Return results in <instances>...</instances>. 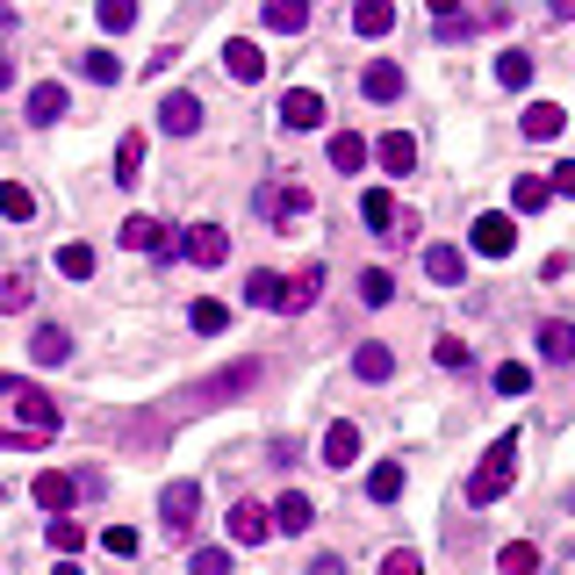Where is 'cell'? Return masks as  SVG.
I'll return each mask as SVG.
<instances>
[{
	"mask_svg": "<svg viewBox=\"0 0 575 575\" xmlns=\"http://www.w3.org/2000/svg\"><path fill=\"white\" fill-rule=\"evenodd\" d=\"M511 475H518V432H504V439L482 454V468L468 475V504H496V496L511 489Z\"/></svg>",
	"mask_w": 575,
	"mask_h": 575,
	"instance_id": "cell-1",
	"label": "cell"
},
{
	"mask_svg": "<svg viewBox=\"0 0 575 575\" xmlns=\"http://www.w3.org/2000/svg\"><path fill=\"white\" fill-rule=\"evenodd\" d=\"M360 216H367V230H374V238H418V216L403 209L388 188H367L360 194Z\"/></svg>",
	"mask_w": 575,
	"mask_h": 575,
	"instance_id": "cell-2",
	"label": "cell"
},
{
	"mask_svg": "<svg viewBox=\"0 0 575 575\" xmlns=\"http://www.w3.org/2000/svg\"><path fill=\"white\" fill-rule=\"evenodd\" d=\"M468 244L482 252V260H511V252H518V224L496 216V209H482V216H475V230H468Z\"/></svg>",
	"mask_w": 575,
	"mask_h": 575,
	"instance_id": "cell-3",
	"label": "cell"
},
{
	"mask_svg": "<svg viewBox=\"0 0 575 575\" xmlns=\"http://www.w3.org/2000/svg\"><path fill=\"white\" fill-rule=\"evenodd\" d=\"M180 260H188V266H224V260H230V230H224V224L180 230Z\"/></svg>",
	"mask_w": 575,
	"mask_h": 575,
	"instance_id": "cell-4",
	"label": "cell"
},
{
	"mask_svg": "<svg viewBox=\"0 0 575 575\" xmlns=\"http://www.w3.org/2000/svg\"><path fill=\"white\" fill-rule=\"evenodd\" d=\"M122 244H130V252H152V260H173L180 252V238L158 224V216H122Z\"/></svg>",
	"mask_w": 575,
	"mask_h": 575,
	"instance_id": "cell-5",
	"label": "cell"
},
{
	"mask_svg": "<svg viewBox=\"0 0 575 575\" xmlns=\"http://www.w3.org/2000/svg\"><path fill=\"white\" fill-rule=\"evenodd\" d=\"M158 518H166V532H194V518H202V482H166Z\"/></svg>",
	"mask_w": 575,
	"mask_h": 575,
	"instance_id": "cell-6",
	"label": "cell"
},
{
	"mask_svg": "<svg viewBox=\"0 0 575 575\" xmlns=\"http://www.w3.org/2000/svg\"><path fill=\"white\" fill-rule=\"evenodd\" d=\"M224 525H230V540H238V547H260L266 532H274V511H266V504H252V496H238Z\"/></svg>",
	"mask_w": 575,
	"mask_h": 575,
	"instance_id": "cell-7",
	"label": "cell"
},
{
	"mask_svg": "<svg viewBox=\"0 0 575 575\" xmlns=\"http://www.w3.org/2000/svg\"><path fill=\"white\" fill-rule=\"evenodd\" d=\"M15 418H22L29 439H51L58 432V403L44 396V388H15Z\"/></svg>",
	"mask_w": 575,
	"mask_h": 575,
	"instance_id": "cell-8",
	"label": "cell"
},
{
	"mask_svg": "<svg viewBox=\"0 0 575 575\" xmlns=\"http://www.w3.org/2000/svg\"><path fill=\"white\" fill-rule=\"evenodd\" d=\"M224 72L238 80V87H252V80H266V51L252 44V36H230L224 44Z\"/></svg>",
	"mask_w": 575,
	"mask_h": 575,
	"instance_id": "cell-9",
	"label": "cell"
},
{
	"mask_svg": "<svg viewBox=\"0 0 575 575\" xmlns=\"http://www.w3.org/2000/svg\"><path fill=\"white\" fill-rule=\"evenodd\" d=\"M302 209H310V188H296V180L260 188V216H274V224H302Z\"/></svg>",
	"mask_w": 575,
	"mask_h": 575,
	"instance_id": "cell-10",
	"label": "cell"
},
{
	"mask_svg": "<svg viewBox=\"0 0 575 575\" xmlns=\"http://www.w3.org/2000/svg\"><path fill=\"white\" fill-rule=\"evenodd\" d=\"M158 130H166V137H194V130H202V101H194V94H166V101H158Z\"/></svg>",
	"mask_w": 575,
	"mask_h": 575,
	"instance_id": "cell-11",
	"label": "cell"
},
{
	"mask_svg": "<svg viewBox=\"0 0 575 575\" xmlns=\"http://www.w3.org/2000/svg\"><path fill=\"white\" fill-rule=\"evenodd\" d=\"M424 280H432V288H460V280H468L460 244H424Z\"/></svg>",
	"mask_w": 575,
	"mask_h": 575,
	"instance_id": "cell-12",
	"label": "cell"
},
{
	"mask_svg": "<svg viewBox=\"0 0 575 575\" xmlns=\"http://www.w3.org/2000/svg\"><path fill=\"white\" fill-rule=\"evenodd\" d=\"M280 130H324V94H310V87L280 94Z\"/></svg>",
	"mask_w": 575,
	"mask_h": 575,
	"instance_id": "cell-13",
	"label": "cell"
},
{
	"mask_svg": "<svg viewBox=\"0 0 575 575\" xmlns=\"http://www.w3.org/2000/svg\"><path fill=\"white\" fill-rule=\"evenodd\" d=\"M29 496H36V511L65 518V511H72V496H80V482H72V475H36V482H29Z\"/></svg>",
	"mask_w": 575,
	"mask_h": 575,
	"instance_id": "cell-14",
	"label": "cell"
},
{
	"mask_svg": "<svg viewBox=\"0 0 575 575\" xmlns=\"http://www.w3.org/2000/svg\"><path fill=\"white\" fill-rule=\"evenodd\" d=\"M29 360L65 367L72 360V332H65V324H36V332H29Z\"/></svg>",
	"mask_w": 575,
	"mask_h": 575,
	"instance_id": "cell-15",
	"label": "cell"
},
{
	"mask_svg": "<svg viewBox=\"0 0 575 575\" xmlns=\"http://www.w3.org/2000/svg\"><path fill=\"white\" fill-rule=\"evenodd\" d=\"M367 152L382 158V173H410V166H418V137H410V130H388V137L367 144Z\"/></svg>",
	"mask_w": 575,
	"mask_h": 575,
	"instance_id": "cell-16",
	"label": "cell"
},
{
	"mask_svg": "<svg viewBox=\"0 0 575 575\" xmlns=\"http://www.w3.org/2000/svg\"><path fill=\"white\" fill-rule=\"evenodd\" d=\"M360 94H367V101H403V65L374 58V65L360 72Z\"/></svg>",
	"mask_w": 575,
	"mask_h": 575,
	"instance_id": "cell-17",
	"label": "cell"
},
{
	"mask_svg": "<svg viewBox=\"0 0 575 575\" xmlns=\"http://www.w3.org/2000/svg\"><path fill=\"white\" fill-rule=\"evenodd\" d=\"M352 460H360V424L338 418L332 432H324V468H352Z\"/></svg>",
	"mask_w": 575,
	"mask_h": 575,
	"instance_id": "cell-18",
	"label": "cell"
},
{
	"mask_svg": "<svg viewBox=\"0 0 575 575\" xmlns=\"http://www.w3.org/2000/svg\"><path fill=\"white\" fill-rule=\"evenodd\" d=\"M310 525H316V504L302 496V489H288V496L274 504V532H310Z\"/></svg>",
	"mask_w": 575,
	"mask_h": 575,
	"instance_id": "cell-19",
	"label": "cell"
},
{
	"mask_svg": "<svg viewBox=\"0 0 575 575\" xmlns=\"http://www.w3.org/2000/svg\"><path fill=\"white\" fill-rule=\"evenodd\" d=\"M352 29L360 36H388L396 29V0H352Z\"/></svg>",
	"mask_w": 575,
	"mask_h": 575,
	"instance_id": "cell-20",
	"label": "cell"
},
{
	"mask_svg": "<svg viewBox=\"0 0 575 575\" xmlns=\"http://www.w3.org/2000/svg\"><path fill=\"white\" fill-rule=\"evenodd\" d=\"M561 130H568V116H561V101H532V108H525V137H532V144L561 137Z\"/></svg>",
	"mask_w": 575,
	"mask_h": 575,
	"instance_id": "cell-21",
	"label": "cell"
},
{
	"mask_svg": "<svg viewBox=\"0 0 575 575\" xmlns=\"http://www.w3.org/2000/svg\"><path fill=\"white\" fill-rule=\"evenodd\" d=\"M547 202H554V188H547L540 173H518V180H511V209H518V216L547 209Z\"/></svg>",
	"mask_w": 575,
	"mask_h": 575,
	"instance_id": "cell-22",
	"label": "cell"
},
{
	"mask_svg": "<svg viewBox=\"0 0 575 575\" xmlns=\"http://www.w3.org/2000/svg\"><path fill=\"white\" fill-rule=\"evenodd\" d=\"M137 180H144V137L130 130V137L116 144V188H137Z\"/></svg>",
	"mask_w": 575,
	"mask_h": 575,
	"instance_id": "cell-23",
	"label": "cell"
},
{
	"mask_svg": "<svg viewBox=\"0 0 575 575\" xmlns=\"http://www.w3.org/2000/svg\"><path fill=\"white\" fill-rule=\"evenodd\" d=\"M352 374H360V382H388V374H396V352L388 346H360L352 352Z\"/></svg>",
	"mask_w": 575,
	"mask_h": 575,
	"instance_id": "cell-24",
	"label": "cell"
},
{
	"mask_svg": "<svg viewBox=\"0 0 575 575\" xmlns=\"http://www.w3.org/2000/svg\"><path fill=\"white\" fill-rule=\"evenodd\" d=\"M367 496H374V504H396V496H403V460H382V468H367Z\"/></svg>",
	"mask_w": 575,
	"mask_h": 575,
	"instance_id": "cell-25",
	"label": "cell"
},
{
	"mask_svg": "<svg viewBox=\"0 0 575 575\" xmlns=\"http://www.w3.org/2000/svg\"><path fill=\"white\" fill-rule=\"evenodd\" d=\"M302 22H310V0H266V29H280V36H296Z\"/></svg>",
	"mask_w": 575,
	"mask_h": 575,
	"instance_id": "cell-26",
	"label": "cell"
},
{
	"mask_svg": "<svg viewBox=\"0 0 575 575\" xmlns=\"http://www.w3.org/2000/svg\"><path fill=\"white\" fill-rule=\"evenodd\" d=\"M540 352H547V360H575V324H561V316H554V324H540Z\"/></svg>",
	"mask_w": 575,
	"mask_h": 575,
	"instance_id": "cell-27",
	"label": "cell"
},
{
	"mask_svg": "<svg viewBox=\"0 0 575 575\" xmlns=\"http://www.w3.org/2000/svg\"><path fill=\"white\" fill-rule=\"evenodd\" d=\"M65 116V87H58V80H44V87L29 94V122H58Z\"/></svg>",
	"mask_w": 575,
	"mask_h": 575,
	"instance_id": "cell-28",
	"label": "cell"
},
{
	"mask_svg": "<svg viewBox=\"0 0 575 575\" xmlns=\"http://www.w3.org/2000/svg\"><path fill=\"white\" fill-rule=\"evenodd\" d=\"M496 568H504V575H540V547H532V540H511L504 554H496Z\"/></svg>",
	"mask_w": 575,
	"mask_h": 575,
	"instance_id": "cell-29",
	"label": "cell"
},
{
	"mask_svg": "<svg viewBox=\"0 0 575 575\" xmlns=\"http://www.w3.org/2000/svg\"><path fill=\"white\" fill-rule=\"evenodd\" d=\"M332 166H338V173H360V166H367V137L338 130V137H332Z\"/></svg>",
	"mask_w": 575,
	"mask_h": 575,
	"instance_id": "cell-30",
	"label": "cell"
},
{
	"mask_svg": "<svg viewBox=\"0 0 575 575\" xmlns=\"http://www.w3.org/2000/svg\"><path fill=\"white\" fill-rule=\"evenodd\" d=\"M0 216H8V224H29V216H36V194L22 188V180H8V188H0Z\"/></svg>",
	"mask_w": 575,
	"mask_h": 575,
	"instance_id": "cell-31",
	"label": "cell"
},
{
	"mask_svg": "<svg viewBox=\"0 0 575 575\" xmlns=\"http://www.w3.org/2000/svg\"><path fill=\"white\" fill-rule=\"evenodd\" d=\"M496 87H511V94L532 87V58H525V51H504V58H496Z\"/></svg>",
	"mask_w": 575,
	"mask_h": 575,
	"instance_id": "cell-32",
	"label": "cell"
},
{
	"mask_svg": "<svg viewBox=\"0 0 575 575\" xmlns=\"http://www.w3.org/2000/svg\"><path fill=\"white\" fill-rule=\"evenodd\" d=\"M58 274L65 280H94V244H58Z\"/></svg>",
	"mask_w": 575,
	"mask_h": 575,
	"instance_id": "cell-33",
	"label": "cell"
},
{
	"mask_svg": "<svg viewBox=\"0 0 575 575\" xmlns=\"http://www.w3.org/2000/svg\"><path fill=\"white\" fill-rule=\"evenodd\" d=\"M188 324H194L202 338H216V332H230V310H224V302H209V296H202V302L188 310Z\"/></svg>",
	"mask_w": 575,
	"mask_h": 575,
	"instance_id": "cell-34",
	"label": "cell"
},
{
	"mask_svg": "<svg viewBox=\"0 0 575 575\" xmlns=\"http://www.w3.org/2000/svg\"><path fill=\"white\" fill-rule=\"evenodd\" d=\"M94 22H101L108 36H122L130 22H137V0H101V8H94Z\"/></svg>",
	"mask_w": 575,
	"mask_h": 575,
	"instance_id": "cell-35",
	"label": "cell"
},
{
	"mask_svg": "<svg viewBox=\"0 0 575 575\" xmlns=\"http://www.w3.org/2000/svg\"><path fill=\"white\" fill-rule=\"evenodd\" d=\"M360 296L374 302V310H382V302H396V280H388V266H367V274H360Z\"/></svg>",
	"mask_w": 575,
	"mask_h": 575,
	"instance_id": "cell-36",
	"label": "cell"
},
{
	"mask_svg": "<svg viewBox=\"0 0 575 575\" xmlns=\"http://www.w3.org/2000/svg\"><path fill=\"white\" fill-rule=\"evenodd\" d=\"M188 575H230V554H224V547H194V554H188Z\"/></svg>",
	"mask_w": 575,
	"mask_h": 575,
	"instance_id": "cell-37",
	"label": "cell"
},
{
	"mask_svg": "<svg viewBox=\"0 0 575 575\" xmlns=\"http://www.w3.org/2000/svg\"><path fill=\"white\" fill-rule=\"evenodd\" d=\"M496 388H504V396H525V388H532V367L504 360V367H496Z\"/></svg>",
	"mask_w": 575,
	"mask_h": 575,
	"instance_id": "cell-38",
	"label": "cell"
},
{
	"mask_svg": "<svg viewBox=\"0 0 575 575\" xmlns=\"http://www.w3.org/2000/svg\"><path fill=\"white\" fill-rule=\"evenodd\" d=\"M51 547H58V554H80V547H87V532H80L72 518H51Z\"/></svg>",
	"mask_w": 575,
	"mask_h": 575,
	"instance_id": "cell-39",
	"label": "cell"
},
{
	"mask_svg": "<svg viewBox=\"0 0 575 575\" xmlns=\"http://www.w3.org/2000/svg\"><path fill=\"white\" fill-rule=\"evenodd\" d=\"M80 65H87V80H101V87H116V80H122V65H116L108 51H87Z\"/></svg>",
	"mask_w": 575,
	"mask_h": 575,
	"instance_id": "cell-40",
	"label": "cell"
},
{
	"mask_svg": "<svg viewBox=\"0 0 575 575\" xmlns=\"http://www.w3.org/2000/svg\"><path fill=\"white\" fill-rule=\"evenodd\" d=\"M101 547H108L116 561H130V554H137V532H130V525H108V532H101Z\"/></svg>",
	"mask_w": 575,
	"mask_h": 575,
	"instance_id": "cell-41",
	"label": "cell"
},
{
	"mask_svg": "<svg viewBox=\"0 0 575 575\" xmlns=\"http://www.w3.org/2000/svg\"><path fill=\"white\" fill-rule=\"evenodd\" d=\"M29 302V274H8L0 280V310H22Z\"/></svg>",
	"mask_w": 575,
	"mask_h": 575,
	"instance_id": "cell-42",
	"label": "cell"
},
{
	"mask_svg": "<svg viewBox=\"0 0 575 575\" xmlns=\"http://www.w3.org/2000/svg\"><path fill=\"white\" fill-rule=\"evenodd\" d=\"M382 575H424V561L410 547H396V554H382Z\"/></svg>",
	"mask_w": 575,
	"mask_h": 575,
	"instance_id": "cell-43",
	"label": "cell"
},
{
	"mask_svg": "<svg viewBox=\"0 0 575 575\" xmlns=\"http://www.w3.org/2000/svg\"><path fill=\"white\" fill-rule=\"evenodd\" d=\"M432 360H439V367H468V346H460V338H439Z\"/></svg>",
	"mask_w": 575,
	"mask_h": 575,
	"instance_id": "cell-44",
	"label": "cell"
},
{
	"mask_svg": "<svg viewBox=\"0 0 575 575\" xmlns=\"http://www.w3.org/2000/svg\"><path fill=\"white\" fill-rule=\"evenodd\" d=\"M547 188H554V194H568V202H575V158H561V166H554V180H547Z\"/></svg>",
	"mask_w": 575,
	"mask_h": 575,
	"instance_id": "cell-45",
	"label": "cell"
},
{
	"mask_svg": "<svg viewBox=\"0 0 575 575\" xmlns=\"http://www.w3.org/2000/svg\"><path fill=\"white\" fill-rule=\"evenodd\" d=\"M310 575H346V561H338V554H316V561H310Z\"/></svg>",
	"mask_w": 575,
	"mask_h": 575,
	"instance_id": "cell-46",
	"label": "cell"
},
{
	"mask_svg": "<svg viewBox=\"0 0 575 575\" xmlns=\"http://www.w3.org/2000/svg\"><path fill=\"white\" fill-rule=\"evenodd\" d=\"M424 8H432L439 22H446V15H460V0H424Z\"/></svg>",
	"mask_w": 575,
	"mask_h": 575,
	"instance_id": "cell-47",
	"label": "cell"
},
{
	"mask_svg": "<svg viewBox=\"0 0 575 575\" xmlns=\"http://www.w3.org/2000/svg\"><path fill=\"white\" fill-rule=\"evenodd\" d=\"M15 388H22V382H15V374H0V396H15Z\"/></svg>",
	"mask_w": 575,
	"mask_h": 575,
	"instance_id": "cell-48",
	"label": "cell"
},
{
	"mask_svg": "<svg viewBox=\"0 0 575 575\" xmlns=\"http://www.w3.org/2000/svg\"><path fill=\"white\" fill-rule=\"evenodd\" d=\"M547 8H554V15H575V0H547Z\"/></svg>",
	"mask_w": 575,
	"mask_h": 575,
	"instance_id": "cell-49",
	"label": "cell"
},
{
	"mask_svg": "<svg viewBox=\"0 0 575 575\" xmlns=\"http://www.w3.org/2000/svg\"><path fill=\"white\" fill-rule=\"evenodd\" d=\"M51 575H80V568H72V561H58V568H51Z\"/></svg>",
	"mask_w": 575,
	"mask_h": 575,
	"instance_id": "cell-50",
	"label": "cell"
},
{
	"mask_svg": "<svg viewBox=\"0 0 575 575\" xmlns=\"http://www.w3.org/2000/svg\"><path fill=\"white\" fill-rule=\"evenodd\" d=\"M0 87H8V58H0Z\"/></svg>",
	"mask_w": 575,
	"mask_h": 575,
	"instance_id": "cell-51",
	"label": "cell"
}]
</instances>
